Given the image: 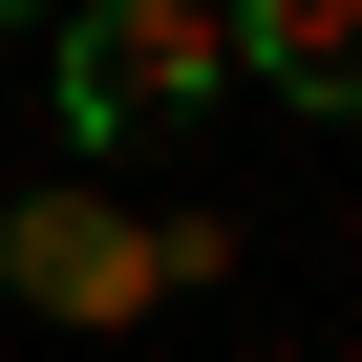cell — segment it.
Masks as SVG:
<instances>
[{"label":"cell","instance_id":"obj_1","mask_svg":"<svg viewBox=\"0 0 362 362\" xmlns=\"http://www.w3.org/2000/svg\"><path fill=\"white\" fill-rule=\"evenodd\" d=\"M235 107V22L214 0H64V128L86 149H170Z\"/></svg>","mask_w":362,"mask_h":362},{"label":"cell","instance_id":"obj_2","mask_svg":"<svg viewBox=\"0 0 362 362\" xmlns=\"http://www.w3.org/2000/svg\"><path fill=\"white\" fill-rule=\"evenodd\" d=\"M0 277H22V320H86V341H128L170 298L149 214H107V192H22V214H0Z\"/></svg>","mask_w":362,"mask_h":362},{"label":"cell","instance_id":"obj_3","mask_svg":"<svg viewBox=\"0 0 362 362\" xmlns=\"http://www.w3.org/2000/svg\"><path fill=\"white\" fill-rule=\"evenodd\" d=\"M235 22V86H277V107H362V0H214Z\"/></svg>","mask_w":362,"mask_h":362},{"label":"cell","instance_id":"obj_4","mask_svg":"<svg viewBox=\"0 0 362 362\" xmlns=\"http://www.w3.org/2000/svg\"><path fill=\"white\" fill-rule=\"evenodd\" d=\"M0 22H43V0H0Z\"/></svg>","mask_w":362,"mask_h":362}]
</instances>
